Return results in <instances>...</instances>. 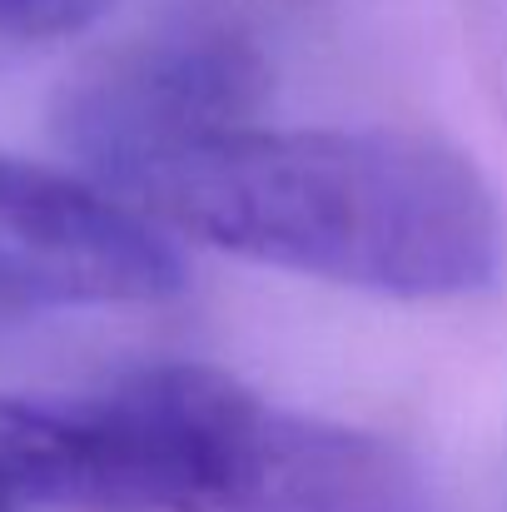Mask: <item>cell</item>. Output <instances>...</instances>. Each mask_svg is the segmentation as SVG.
<instances>
[{
    "label": "cell",
    "instance_id": "obj_1",
    "mask_svg": "<svg viewBox=\"0 0 507 512\" xmlns=\"http://www.w3.org/2000/svg\"><path fill=\"white\" fill-rule=\"evenodd\" d=\"M115 194L209 249L383 299H468L503 269L478 165L418 130H264L184 140Z\"/></svg>",
    "mask_w": 507,
    "mask_h": 512
},
{
    "label": "cell",
    "instance_id": "obj_2",
    "mask_svg": "<svg viewBox=\"0 0 507 512\" xmlns=\"http://www.w3.org/2000/svg\"><path fill=\"white\" fill-rule=\"evenodd\" d=\"M165 512H428L418 463L199 363L155 368Z\"/></svg>",
    "mask_w": 507,
    "mask_h": 512
},
{
    "label": "cell",
    "instance_id": "obj_3",
    "mask_svg": "<svg viewBox=\"0 0 507 512\" xmlns=\"http://www.w3.org/2000/svg\"><path fill=\"white\" fill-rule=\"evenodd\" d=\"M0 254L65 309L165 304L184 289L169 229L90 174L0 155Z\"/></svg>",
    "mask_w": 507,
    "mask_h": 512
},
{
    "label": "cell",
    "instance_id": "obj_4",
    "mask_svg": "<svg viewBox=\"0 0 507 512\" xmlns=\"http://www.w3.org/2000/svg\"><path fill=\"white\" fill-rule=\"evenodd\" d=\"M259 60L224 35H174L85 70L55 105L75 165L120 189L140 165L209 130L254 120Z\"/></svg>",
    "mask_w": 507,
    "mask_h": 512
},
{
    "label": "cell",
    "instance_id": "obj_5",
    "mask_svg": "<svg viewBox=\"0 0 507 512\" xmlns=\"http://www.w3.org/2000/svg\"><path fill=\"white\" fill-rule=\"evenodd\" d=\"M110 10V0H0V40L35 45V40H65L95 25Z\"/></svg>",
    "mask_w": 507,
    "mask_h": 512
},
{
    "label": "cell",
    "instance_id": "obj_6",
    "mask_svg": "<svg viewBox=\"0 0 507 512\" xmlns=\"http://www.w3.org/2000/svg\"><path fill=\"white\" fill-rule=\"evenodd\" d=\"M45 319H55V309H50V299L0 254V343L20 339V334H30L35 324H45Z\"/></svg>",
    "mask_w": 507,
    "mask_h": 512
}]
</instances>
